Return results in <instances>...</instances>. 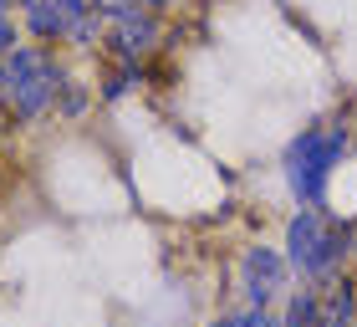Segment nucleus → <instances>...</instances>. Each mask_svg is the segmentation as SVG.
I'll return each instance as SVG.
<instances>
[{
    "label": "nucleus",
    "mask_w": 357,
    "mask_h": 327,
    "mask_svg": "<svg viewBox=\"0 0 357 327\" xmlns=\"http://www.w3.org/2000/svg\"><path fill=\"white\" fill-rule=\"evenodd\" d=\"M347 245H352L347 225L337 231V225H327V215H321L317 205H301L286 225V251L281 256H286L291 271H301L312 286H321V282H332V276L342 271Z\"/></svg>",
    "instance_id": "1"
},
{
    "label": "nucleus",
    "mask_w": 357,
    "mask_h": 327,
    "mask_svg": "<svg viewBox=\"0 0 357 327\" xmlns=\"http://www.w3.org/2000/svg\"><path fill=\"white\" fill-rule=\"evenodd\" d=\"M347 154V128L342 123H321V128H301L286 149V184L301 205H321L332 169Z\"/></svg>",
    "instance_id": "2"
},
{
    "label": "nucleus",
    "mask_w": 357,
    "mask_h": 327,
    "mask_svg": "<svg viewBox=\"0 0 357 327\" xmlns=\"http://www.w3.org/2000/svg\"><path fill=\"white\" fill-rule=\"evenodd\" d=\"M6 72H10V97H6V112L15 123H36L46 108L56 103V87H61V67L56 57L36 41H21L15 52L6 57Z\"/></svg>",
    "instance_id": "3"
},
{
    "label": "nucleus",
    "mask_w": 357,
    "mask_h": 327,
    "mask_svg": "<svg viewBox=\"0 0 357 327\" xmlns=\"http://www.w3.org/2000/svg\"><path fill=\"white\" fill-rule=\"evenodd\" d=\"M158 36H164V21H158V10H149V6H138V10H128V15H118V21H107V52L118 57V61H138L158 46Z\"/></svg>",
    "instance_id": "4"
},
{
    "label": "nucleus",
    "mask_w": 357,
    "mask_h": 327,
    "mask_svg": "<svg viewBox=\"0 0 357 327\" xmlns=\"http://www.w3.org/2000/svg\"><path fill=\"white\" fill-rule=\"evenodd\" d=\"M286 271H291V266H286V256H281V251H271V245H250V251H245V266H240L250 307H271L275 297H281Z\"/></svg>",
    "instance_id": "5"
},
{
    "label": "nucleus",
    "mask_w": 357,
    "mask_h": 327,
    "mask_svg": "<svg viewBox=\"0 0 357 327\" xmlns=\"http://www.w3.org/2000/svg\"><path fill=\"white\" fill-rule=\"evenodd\" d=\"M15 10H21V31H26L36 46L67 36V10H61L56 0H21Z\"/></svg>",
    "instance_id": "6"
},
{
    "label": "nucleus",
    "mask_w": 357,
    "mask_h": 327,
    "mask_svg": "<svg viewBox=\"0 0 357 327\" xmlns=\"http://www.w3.org/2000/svg\"><path fill=\"white\" fill-rule=\"evenodd\" d=\"M281 327H321V291H317L312 282H306L301 291H291Z\"/></svg>",
    "instance_id": "7"
},
{
    "label": "nucleus",
    "mask_w": 357,
    "mask_h": 327,
    "mask_svg": "<svg viewBox=\"0 0 357 327\" xmlns=\"http://www.w3.org/2000/svg\"><path fill=\"white\" fill-rule=\"evenodd\" d=\"M102 36H107V21H102L97 10H87V15H72V21H67V36H61V41H72V46H97Z\"/></svg>",
    "instance_id": "8"
},
{
    "label": "nucleus",
    "mask_w": 357,
    "mask_h": 327,
    "mask_svg": "<svg viewBox=\"0 0 357 327\" xmlns=\"http://www.w3.org/2000/svg\"><path fill=\"white\" fill-rule=\"evenodd\" d=\"M87 103H92V92L82 87V82H72V77H61V87H56V112H61V118H82V112H87Z\"/></svg>",
    "instance_id": "9"
},
{
    "label": "nucleus",
    "mask_w": 357,
    "mask_h": 327,
    "mask_svg": "<svg viewBox=\"0 0 357 327\" xmlns=\"http://www.w3.org/2000/svg\"><path fill=\"white\" fill-rule=\"evenodd\" d=\"M133 82H138V67H133V61H118V72L107 77V87H102V97H123L128 87H133Z\"/></svg>",
    "instance_id": "10"
},
{
    "label": "nucleus",
    "mask_w": 357,
    "mask_h": 327,
    "mask_svg": "<svg viewBox=\"0 0 357 327\" xmlns=\"http://www.w3.org/2000/svg\"><path fill=\"white\" fill-rule=\"evenodd\" d=\"M15 46H21V26H15V15H0V61H6Z\"/></svg>",
    "instance_id": "11"
},
{
    "label": "nucleus",
    "mask_w": 357,
    "mask_h": 327,
    "mask_svg": "<svg viewBox=\"0 0 357 327\" xmlns=\"http://www.w3.org/2000/svg\"><path fill=\"white\" fill-rule=\"evenodd\" d=\"M143 0H92V10L102 15V21H118V15H128V10H138Z\"/></svg>",
    "instance_id": "12"
},
{
    "label": "nucleus",
    "mask_w": 357,
    "mask_h": 327,
    "mask_svg": "<svg viewBox=\"0 0 357 327\" xmlns=\"http://www.w3.org/2000/svg\"><path fill=\"white\" fill-rule=\"evenodd\" d=\"M321 327H357V317H332V312H321Z\"/></svg>",
    "instance_id": "13"
},
{
    "label": "nucleus",
    "mask_w": 357,
    "mask_h": 327,
    "mask_svg": "<svg viewBox=\"0 0 357 327\" xmlns=\"http://www.w3.org/2000/svg\"><path fill=\"white\" fill-rule=\"evenodd\" d=\"M6 97H10V72H6V61H0V108H6Z\"/></svg>",
    "instance_id": "14"
},
{
    "label": "nucleus",
    "mask_w": 357,
    "mask_h": 327,
    "mask_svg": "<svg viewBox=\"0 0 357 327\" xmlns=\"http://www.w3.org/2000/svg\"><path fill=\"white\" fill-rule=\"evenodd\" d=\"M149 10H169V6H178V0H143Z\"/></svg>",
    "instance_id": "15"
},
{
    "label": "nucleus",
    "mask_w": 357,
    "mask_h": 327,
    "mask_svg": "<svg viewBox=\"0 0 357 327\" xmlns=\"http://www.w3.org/2000/svg\"><path fill=\"white\" fill-rule=\"evenodd\" d=\"M6 118H10V112H6V108H0V143H6V128H10Z\"/></svg>",
    "instance_id": "16"
},
{
    "label": "nucleus",
    "mask_w": 357,
    "mask_h": 327,
    "mask_svg": "<svg viewBox=\"0 0 357 327\" xmlns=\"http://www.w3.org/2000/svg\"><path fill=\"white\" fill-rule=\"evenodd\" d=\"M209 327H235V317H215V322H209Z\"/></svg>",
    "instance_id": "17"
},
{
    "label": "nucleus",
    "mask_w": 357,
    "mask_h": 327,
    "mask_svg": "<svg viewBox=\"0 0 357 327\" xmlns=\"http://www.w3.org/2000/svg\"><path fill=\"white\" fill-rule=\"evenodd\" d=\"M15 6H21V0H15Z\"/></svg>",
    "instance_id": "18"
}]
</instances>
